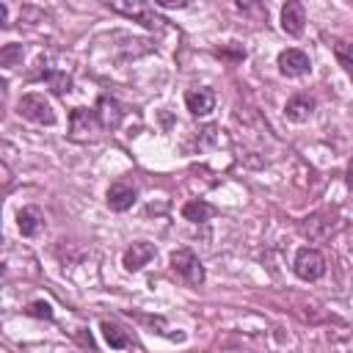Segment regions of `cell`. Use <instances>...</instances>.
Wrapping results in <instances>:
<instances>
[{"label":"cell","mask_w":353,"mask_h":353,"mask_svg":"<svg viewBox=\"0 0 353 353\" xmlns=\"http://www.w3.org/2000/svg\"><path fill=\"white\" fill-rule=\"evenodd\" d=\"M17 110L22 119L33 121V124H55V110L50 105V99H44V94H25L17 102Z\"/></svg>","instance_id":"obj_2"},{"label":"cell","mask_w":353,"mask_h":353,"mask_svg":"<svg viewBox=\"0 0 353 353\" xmlns=\"http://www.w3.org/2000/svg\"><path fill=\"white\" fill-rule=\"evenodd\" d=\"M312 110H314V99L306 97V94H295V97H290L287 105H284V116H287L290 121H306V119L312 116Z\"/></svg>","instance_id":"obj_13"},{"label":"cell","mask_w":353,"mask_h":353,"mask_svg":"<svg viewBox=\"0 0 353 353\" xmlns=\"http://www.w3.org/2000/svg\"><path fill=\"white\" fill-rule=\"evenodd\" d=\"M154 245L152 243H146V240H138V243H132L127 251H124V268L130 270V273H135V270H141L143 265H149L152 259H154Z\"/></svg>","instance_id":"obj_8"},{"label":"cell","mask_w":353,"mask_h":353,"mask_svg":"<svg viewBox=\"0 0 353 353\" xmlns=\"http://www.w3.org/2000/svg\"><path fill=\"white\" fill-rule=\"evenodd\" d=\"M334 226H336V218H334V215H328V212H314V215L303 218V223H301L298 229H301V234L309 237V240H323V237H328V234L334 232Z\"/></svg>","instance_id":"obj_6"},{"label":"cell","mask_w":353,"mask_h":353,"mask_svg":"<svg viewBox=\"0 0 353 353\" xmlns=\"http://www.w3.org/2000/svg\"><path fill=\"white\" fill-rule=\"evenodd\" d=\"M171 270L182 279V281H188V284H201L204 281V265H201V259L190 251V248H176L174 254H171Z\"/></svg>","instance_id":"obj_3"},{"label":"cell","mask_w":353,"mask_h":353,"mask_svg":"<svg viewBox=\"0 0 353 353\" xmlns=\"http://www.w3.org/2000/svg\"><path fill=\"white\" fill-rule=\"evenodd\" d=\"M19 61H22V44H6V47L0 50V63H3L6 69L17 66Z\"/></svg>","instance_id":"obj_19"},{"label":"cell","mask_w":353,"mask_h":353,"mask_svg":"<svg viewBox=\"0 0 353 353\" xmlns=\"http://www.w3.org/2000/svg\"><path fill=\"white\" fill-rule=\"evenodd\" d=\"M185 105L190 110V116H210L215 108V94L210 88H190L185 91Z\"/></svg>","instance_id":"obj_9"},{"label":"cell","mask_w":353,"mask_h":353,"mask_svg":"<svg viewBox=\"0 0 353 353\" xmlns=\"http://www.w3.org/2000/svg\"><path fill=\"white\" fill-rule=\"evenodd\" d=\"M17 226H19L22 237H36V234L41 232V226H44L41 210H39V207H22V210L17 212Z\"/></svg>","instance_id":"obj_12"},{"label":"cell","mask_w":353,"mask_h":353,"mask_svg":"<svg viewBox=\"0 0 353 353\" xmlns=\"http://www.w3.org/2000/svg\"><path fill=\"white\" fill-rule=\"evenodd\" d=\"M309 69H312V61H309V55H306L303 50H298V47H290V50H284V52L279 55V72L287 74V77H301V74H306Z\"/></svg>","instance_id":"obj_5"},{"label":"cell","mask_w":353,"mask_h":353,"mask_svg":"<svg viewBox=\"0 0 353 353\" xmlns=\"http://www.w3.org/2000/svg\"><path fill=\"white\" fill-rule=\"evenodd\" d=\"M347 188H350V190H353V163H350V165H347Z\"/></svg>","instance_id":"obj_22"},{"label":"cell","mask_w":353,"mask_h":353,"mask_svg":"<svg viewBox=\"0 0 353 353\" xmlns=\"http://www.w3.org/2000/svg\"><path fill=\"white\" fill-rule=\"evenodd\" d=\"M6 19H8V6L0 3V25H6Z\"/></svg>","instance_id":"obj_21"},{"label":"cell","mask_w":353,"mask_h":353,"mask_svg":"<svg viewBox=\"0 0 353 353\" xmlns=\"http://www.w3.org/2000/svg\"><path fill=\"white\" fill-rule=\"evenodd\" d=\"M292 270L303 281H317L325 276V256L317 248H301L292 259Z\"/></svg>","instance_id":"obj_4"},{"label":"cell","mask_w":353,"mask_h":353,"mask_svg":"<svg viewBox=\"0 0 353 353\" xmlns=\"http://www.w3.org/2000/svg\"><path fill=\"white\" fill-rule=\"evenodd\" d=\"M44 80L55 94H66L72 88V77L66 72H44Z\"/></svg>","instance_id":"obj_18"},{"label":"cell","mask_w":353,"mask_h":353,"mask_svg":"<svg viewBox=\"0 0 353 353\" xmlns=\"http://www.w3.org/2000/svg\"><path fill=\"white\" fill-rule=\"evenodd\" d=\"M212 215H215V207L207 204V201H201V199H190V201L182 204V218L190 221V223H204Z\"/></svg>","instance_id":"obj_15"},{"label":"cell","mask_w":353,"mask_h":353,"mask_svg":"<svg viewBox=\"0 0 353 353\" xmlns=\"http://www.w3.org/2000/svg\"><path fill=\"white\" fill-rule=\"evenodd\" d=\"M105 132L97 110H85V108H74L69 116V138L77 143H91Z\"/></svg>","instance_id":"obj_1"},{"label":"cell","mask_w":353,"mask_h":353,"mask_svg":"<svg viewBox=\"0 0 353 353\" xmlns=\"http://www.w3.org/2000/svg\"><path fill=\"white\" fill-rule=\"evenodd\" d=\"M102 336H105V342L113 347V350H121V347H127L130 345V336H127V331L121 328V325H116V323H102Z\"/></svg>","instance_id":"obj_16"},{"label":"cell","mask_w":353,"mask_h":353,"mask_svg":"<svg viewBox=\"0 0 353 353\" xmlns=\"http://www.w3.org/2000/svg\"><path fill=\"white\" fill-rule=\"evenodd\" d=\"M28 314L30 317H44V320H52V306L47 301H33L28 306Z\"/></svg>","instance_id":"obj_20"},{"label":"cell","mask_w":353,"mask_h":353,"mask_svg":"<svg viewBox=\"0 0 353 353\" xmlns=\"http://www.w3.org/2000/svg\"><path fill=\"white\" fill-rule=\"evenodd\" d=\"M135 199H138V190H135L130 182H113V185L108 188V207H110L113 212L130 210V207L135 204Z\"/></svg>","instance_id":"obj_7"},{"label":"cell","mask_w":353,"mask_h":353,"mask_svg":"<svg viewBox=\"0 0 353 353\" xmlns=\"http://www.w3.org/2000/svg\"><path fill=\"white\" fill-rule=\"evenodd\" d=\"M97 116H99V121H102L105 130H116V127L121 124V116H124V113H121V108H119L116 99L102 97L99 105H97Z\"/></svg>","instance_id":"obj_14"},{"label":"cell","mask_w":353,"mask_h":353,"mask_svg":"<svg viewBox=\"0 0 353 353\" xmlns=\"http://www.w3.org/2000/svg\"><path fill=\"white\" fill-rule=\"evenodd\" d=\"M303 22H306L303 6H301L298 0L284 3V8H281V28H284L290 36H301V33H303Z\"/></svg>","instance_id":"obj_11"},{"label":"cell","mask_w":353,"mask_h":353,"mask_svg":"<svg viewBox=\"0 0 353 353\" xmlns=\"http://www.w3.org/2000/svg\"><path fill=\"white\" fill-rule=\"evenodd\" d=\"M110 8L119 11V14H127V17L138 19V22H143L146 28H160V22H163L160 17H154V11L146 3H110Z\"/></svg>","instance_id":"obj_10"},{"label":"cell","mask_w":353,"mask_h":353,"mask_svg":"<svg viewBox=\"0 0 353 353\" xmlns=\"http://www.w3.org/2000/svg\"><path fill=\"white\" fill-rule=\"evenodd\" d=\"M334 55H336L339 66H342L347 74H353V41H336V44H334Z\"/></svg>","instance_id":"obj_17"}]
</instances>
